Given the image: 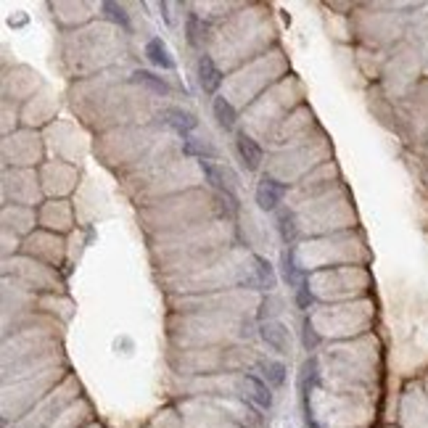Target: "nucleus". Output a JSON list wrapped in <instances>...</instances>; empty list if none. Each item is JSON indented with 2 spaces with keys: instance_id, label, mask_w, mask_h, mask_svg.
<instances>
[{
  "instance_id": "obj_1",
  "label": "nucleus",
  "mask_w": 428,
  "mask_h": 428,
  "mask_svg": "<svg viewBox=\"0 0 428 428\" xmlns=\"http://www.w3.org/2000/svg\"><path fill=\"white\" fill-rule=\"evenodd\" d=\"M280 198H283V186L278 180H273V177L259 180V186H257V204H259V209L273 212V209H278Z\"/></svg>"
},
{
  "instance_id": "obj_2",
  "label": "nucleus",
  "mask_w": 428,
  "mask_h": 428,
  "mask_svg": "<svg viewBox=\"0 0 428 428\" xmlns=\"http://www.w3.org/2000/svg\"><path fill=\"white\" fill-rule=\"evenodd\" d=\"M262 339L273 351H280V354H288V351H291L288 328H285L283 323H264V325H262Z\"/></svg>"
},
{
  "instance_id": "obj_3",
  "label": "nucleus",
  "mask_w": 428,
  "mask_h": 428,
  "mask_svg": "<svg viewBox=\"0 0 428 428\" xmlns=\"http://www.w3.org/2000/svg\"><path fill=\"white\" fill-rule=\"evenodd\" d=\"M201 172L207 175L209 186L214 188L217 193H222V196L228 198V204H231V209H233V212H235V209H238V198H235V193H233V188L228 186V183H225V177H222L220 169H217V167L212 164V162H207V159H204V162H201Z\"/></svg>"
},
{
  "instance_id": "obj_4",
  "label": "nucleus",
  "mask_w": 428,
  "mask_h": 428,
  "mask_svg": "<svg viewBox=\"0 0 428 428\" xmlns=\"http://www.w3.org/2000/svg\"><path fill=\"white\" fill-rule=\"evenodd\" d=\"M235 148H238V156H241V162L246 164V169H259L262 164V148L257 145V141H252L246 132H238V138H235Z\"/></svg>"
},
{
  "instance_id": "obj_5",
  "label": "nucleus",
  "mask_w": 428,
  "mask_h": 428,
  "mask_svg": "<svg viewBox=\"0 0 428 428\" xmlns=\"http://www.w3.org/2000/svg\"><path fill=\"white\" fill-rule=\"evenodd\" d=\"M220 82H222L220 69L214 66V61L209 56H201L198 58V85H201V90L204 93H217Z\"/></svg>"
},
{
  "instance_id": "obj_6",
  "label": "nucleus",
  "mask_w": 428,
  "mask_h": 428,
  "mask_svg": "<svg viewBox=\"0 0 428 428\" xmlns=\"http://www.w3.org/2000/svg\"><path fill=\"white\" fill-rule=\"evenodd\" d=\"M164 122L172 127V130H177L180 135H188L190 130H196V124L198 119L190 114V111H183V109H177V106H169V109H164Z\"/></svg>"
},
{
  "instance_id": "obj_7",
  "label": "nucleus",
  "mask_w": 428,
  "mask_h": 428,
  "mask_svg": "<svg viewBox=\"0 0 428 428\" xmlns=\"http://www.w3.org/2000/svg\"><path fill=\"white\" fill-rule=\"evenodd\" d=\"M243 386H246V394L252 399L254 405H259L262 410H270L273 407V394H270V389L264 384L262 378H254V375H246L243 378Z\"/></svg>"
},
{
  "instance_id": "obj_8",
  "label": "nucleus",
  "mask_w": 428,
  "mask_h": 428,
  "mask_svg": "<svg viewBox=\"0 0 428 428\" xmlns=\"http://www.w3.org/2000/svg\"><path fill=\"white\" fill-rule=\"evenodd\" d=\"M145 56H148V61L154 66H162V69H172L175 61H172V56L167 51V45L162 43V37H154V40H148L145 45Z\"/></svg>"
},
{
  "instance_id": "obj_9",
  "label": "nucleus",
  "mask_w": 428,
  "mask_h": 428,
  "mask_svg": "<svg viewBox=\"0 0 428 428\" xmlns=\"http://www.w3.org/2000/svg\"><path fill=\"white\" fill-rule=\"evenodd\" d=\"M259 373H262L267 386H283L285 384V365L278 360H259Z\"/></svg>"
},
{
  "instance_id": "obj_10",
  "label": "nucleus",
  "mask_w": 428,
  "mask_h": 428,
  "mask_svg": "<svg viewBox=\"0 0 428 428\" xmlns=\"http://www.w3.org/2000/svg\"><path fill=\"white\" fill-rule=\"evenodd\" d=\"M214 119L220 124L222 130H233L235 124V109L228 98H214Z\"/></svg>"
},
{
  "instance_id": "obj_11",
  "label": "nucleus",
  "mask_w": 428,
  "mask_h": 428,
  "mask_svg": "<svg viewBox=\"0 0 428 428\" xmlns=\"http://www.w3.org/2000/svg\"><path fill=\"white\" fill-rule=\"evenodd\" d=\"M132 79L138 82V85H145L148 90H154V93H159V96H167L169 93V85H167L162 77H156V74H151V72H135L132 74Z\"/></svg>"
},
{
  "instance_id": "obj_12",
  "label": "nucleus",
  "mask_w": 428,
  "mask_h": 428,
  "mask_svg": "<svg viewBox=\"0 0 428 428\" xmlns=\"http://www.w3.org/2000/svg\"><path fill=\"white\" fill-rule=\"evenodd\" d=\"M278 231H280V238H283L285 243L294 241V238H297V233H299L297 217H294L291 212H280V214H278Z\"/></svg>"
},
{
  "instance_id": "obj_13",
  "label": "nucleus",
  "mask_w": 428,
  "mask_h": 428,
  "mask_svg": "<svg viewBox=\"0 0 428 428\" xmlns=\"http://www.w3.org/2000/svg\"><path fill=\"white\" fill-rule=\"evenodd\" d=\"M283 278L288 285H301L304 280H301V273H299L297 262H294V252L288 249V252H283Z\"/></svg>"
},
{
  "instance_id": "obj_14",
  "label": "nucleus",
  "mask_w": 428,
  "mask_h": 428,
  "mask_svg": "<svg viewBox=\"0 0 428 428\" xmlns=\"http://www.w3.org/2000/svg\"><path fill=\"white\" fill-rule=\"evenodd\" d=\"M204 34H207V24L201 22L196 13H190V16H188V43L193 45V48H198Z\"/></svg>"
},
{
  "instance_id": "obj_15",
  "label": "nucleus",
  "mask_w": 428,
  "mask_h": 428,
  "mask_svg": "<svg viewBox=\"0 0 428 428\" xmlns=\"http://www.w3.org/2000/svg\"><path fill=\"white\" fill-rule=\"evenodd\" d=\"M183 151L190 156H201V162H204V156H214V148L207 145L204 141H198V138H186L183 141Z\"/></svg>"
},
{
  "instance_id": "obj_16",
  "label": "nucleus",
  "mask_w": 428,
  "mask_h": 428,
  "mask_svg": "<svg viewBox=\"0 0 428 428\" xmlns=\"http://www.w3.org/2000/svg\"><path fill=\"white\" fill-rule=\"evenodd\" d=\"M254 264H257V278H259V285L262 288H273L275 285V275H273V267L264 257H254Z\"/></svg>"
},
{
  "instance_id": "obj_17",
  "label": "nucleus",
  "mask_w": 428,
  "mask_h": 428,
  "mask_svg": "<svg viewBox=\"0 0 428 428\" xmlns=\"http://www.w3.org/2000/svg\"><path fill=\"white\" fill-rule=\"evenodd\" d=\"M103 13L109 16L111 22L122 24L124 30H130V16H127V11L122 8V6H117V3H103Z\"/></svg>"
},
{
  "instance_id": "obj_18",
  "label": "nucleus",
  "mask_w": 428,
  "mask_h": 428,
  "mask_svg": "<svg viewBox=\"0 0 428 428\" xmlns=\"http://www.w3.org/2000/svg\"><path fill=\"white\" fill-rule=\"evenodd\" d=\"M297 304L301 309H307L309 304H312V291H309V285L307 283H301L297 288Z\"/></svg>"
},
{
  "instance_id": "obj_19",
  "label": "nucleus",
  "mask_w": 428,
  "mask_h": 428,
  "mask_svg": "<svg viewBox=\"0 0 428 428\" xmlns=\"http://www.w3.org/2000/svg\"><path fill=\"white\" fill-rule=\"evenodd\" d=\"M301 341H304V346H307V349H315V346L320 344V336L315 333V328H312L309 323H304V336H301Z\"/></svg>"
}]
</instances>
